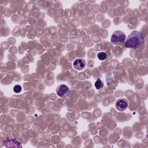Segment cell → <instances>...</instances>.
<instances>
[{
	"label": "cell",
	"instance_id": "5",
	"mask_svg": "<svg viewBox=\"0 0 148 148\" xmlns=\"http://www.w3.org/2000/svg\"><path fill=\"white\" fill-rule=\"evenodd\" d=\"M73 66L76 70H82L86 66V61L82 58H77L73 62Z\"/></svg>",
	"mask_w": 148,
	"mask_h": 148
},
{
	"label": "cell",
	"instance_id": "4",
	"mask_svg": "<svg viewBox=\"0 0 148 148\" xmlns=\"http://www.w3.org/2000/svg\"><path fill=\"white\" fill-rule=\"evenodd\" d=\"M115 105L118 110L123 112L127 108L128 106V101L125 98H120L116 102Z\"/></svg>",
	"mask_w": 148,
	"mask_h": 148
},
{
	"label": "cell",
	"instance_id": "3",
	"mask_svg": "<svg viewBox=\"0 0 148 148\" xmlns=\"http://www.w3.org/2000/svg\"><path fill=\"white\" fill-rule=\"evenodd\" d=\"M70 92L69 87L65 84H62L57 86L56 88V93L60 97L65 98L67 97Z\"/></svg>",
	"mask_w": 148,
	"mask_h": 148
},
{
	"label": "cell",
	"instance_id": "8",
	"mask_svg": "<svg viewBox=\"0 0 148 148\" xmlns=\"http://www.w3.org/2000/svg\"><path fill=\"white\" fill-rule=\"evenodd\" d=\"M97 56H98V59L101 60V61L105 60L106 58V57H107L106 54L105 52H103V51L98 53V54H97Z\"/></svg>",
	"mask_w": 148,
	"mask_h": 148
},
{
	"label": "cell",
	"instance_id": "6",
	"mask_svg": "<svg viewBox=\"0 0 148 148\" xmlns=\"http://www.w3.org/2000/svg\"><path fill=\"white\" fill-rule=\"evenodd\" d=\"M5 145L8 147H21V145L18 143L17 141L14 139H6L4 141Z\"/></svg>",
	"mask_w": 148,
	"mask_h": 148
},
{
	"label": "cell",
	"instance_id": "2",
	"mask_svg": "<svg viewBox=\"0 0 148 148\" xmlns=\"http://www.w3.org/2000/svg\"><path fill=\"white\" fill-rule=\"evenodd\" d=\"M126 39L125 34L119 30L115 31L112 35L111 42L114 45H121Z\"/></svg>",
	"mask_w": 148,
	"mask_h": 148
},
{
	"label": "cell",
	"instance_id": "7",
	"mask_svg": "<svg viewBox=\"0 0 148 148\" xmlns=\"http://www.w3.org/2000/svg\"><path fill=\"white\" fill-rule=\"evenodd\" d=\"M95 87L97 90L100 89L101 88H102L103 86V82L101 81V80L100 79H98L96 82H95Z\"/></svg>",
	"mask_w": 148,
	"mask_h": 148
},
{
	"label": "cell",
	"instance_id": "1",
	"mask_svg": "<svg viewBox=\"0 0 148 148\" xmlns=\"http://www.w3.org/2000/svg\"><path fill=\"white\" fill-rule=\"evenodd\" d=\"M145 39L142 33L138 31H134L125 39L124 45L127 48L135 49L144 43Z\"/></svg>",
	"mask_w": 148,
	"mask_h": 148
},
{
	"label": "cell",
	"instance_id": "9",
	"mask_svg": "<svg viewBox=\"0 0 148 148\" xmlns=\"http://www.w3.org/2000/svg\"><path fill=\"white\" fill-rule=\"evenodd\" d=\"M13 91L16 93L20 92L21 91V87L20 85H18V84L16 85L13 87Z\"/></svg>",
	"mask_w": 148,
	"mask_h": 148
}]
</instances>
